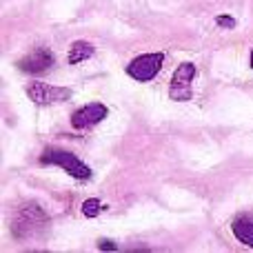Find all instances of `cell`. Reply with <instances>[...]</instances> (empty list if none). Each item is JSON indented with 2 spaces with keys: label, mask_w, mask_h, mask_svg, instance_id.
<instances>
[{
  "label": "cell",
  "mask_w": 253,
  "mask_h": 253,
  "mask_svg": "<svg viewBox=\"0 0 253 253\" xmlns=\"http://www.w3.org/2000/svg\"><path fill=\"white\" fill-rule=\"evenodd\" d=\"M40 162H42V165L62 167L67 173L74 175V178H78V180H89L91 178V169H89L83 160H78L74 153L62 151V149H49V151H44L42 158H40Z\"/></svg>",
  "instance_id": "obj_1"
},
{
  "label": "cell",
  "mask_w": 253,
  "mask_h": 253,
  "mask_svg": "<svg viewBox=\"0 0 253 253\" xmlns=\"http://www.w3.org/2000/svg\"><path fill=\"white\" fill-rule=\"evenodd\" d=\"M162 62H165L162 53H142V56L133 58L126 65V74L133 80H138V83H149V80H153L160 74Z\"/></svg>",
  "instance_id": "obj_2"
},
{
  "label": "cell",
  "mask_w": 253,
  "mask_h": 253,
  "mask_svg": "<svg viewBox=\"0 0 253 253\" xmlns=\"http://www.w3.org/2000/svg\"><path fill=\"white\" fill-rule=\"evenodd\" d=\"M196 65L193 62H182L178 65V69L173 71V78H171V87H169V96L171 100H191V83L196 78Z\"/></svg>",
  "instance_id": "obj_3"
},
{
  "label": "cell",
  "mask_w": 253,
  "mask_h": 253,
  "mask_svg": "<svg viewBox=\"0 0 253 253\" xmlns=\"http://www.w3.org/2000/svg\"><path fill=\"white\" fill-rule=\"evenodd\" d=\"M27 96L36 105H53V102H62L71 96L67 87H53L47 83H29L27 84Z\"/></svg>",
  "instance_id": "obj_4"
},
{
  "label": "cell",
  "mask_w": 253,
  "mask_h": 253,
  "mask_svg": "<svg viewBox=\"0 0 253 253\" xmlns=\"http://www.w3.org/2000/svg\"><path fill=\"white\" fill-rule=\"evenodd\" d=\"M47 222L44 213L38 209V207H27V209L18 211V218L13 222V236L16 238H29L38 231V227Z\"/></svg>",
  "instance_id": "obj_5"
},
{
  "label": "cell",
  "mask_w": 253,
  "mask_h": 253,
  "mask_svg": "<svg viewBox=\"0 0 253 253\" xmlns=\"http://www.w3.org/2000/svg\"><path fill=\"white\" fill-rule=\"evenodd\" d=\"M53 65V53L49 49H34L18 60V69L25 74H42Z\"/></svg>",
  "instance_id": "obj_6"
},
{
  "label": "cell",
  "mask_w": 253,
  "mask_h": 253,
  "mask_svg": "<svg viewBox=\"0 0 253 253\" xmlns=\"http://www.w3.org/2000/svg\"><path fill=\"white\" fill-rule=\"evenodd\" d=\"M107 114H109V111H107L105 105H100V102H91V105L80 107V109L71 116V125H74L76 129H89V126L102 123V120L107 118Z\"/></svg>",
  "instance_id": "obj_7"
},
{
  "label": "cell",
  "mask_w": 253,
  "mask_h": 253,
  "mask_svg": "<svg viewBox=\"0 0 253 253\" xmlns=\"http://www.w3.org/2000/svg\"><path fill=\"white\" fill-rule=\"evenodd\" d=\"M231 231L242 245L253 249V213H240L231 224Z\"/></svg>",
  "instance_id": "obj_8"
},
{
  "label": "cell",
  "mask_w": 253,
  "mask_h": 253,
  "mask_svg": "<svg viewBox=\"0 0 253 253\" xmlns=\"http://www.w3.org/2000/svg\"><path fill=\"white\" fill-rule=\"evenodd\" d=\"M93 56V44L91 42H84V40H78V42L71 44L69 49V65H78V62L87 60V58Z\"/></svg>",
  "instance_id": "obj_9"
},
{
  "label": "cell",
  "mask_w": 253,
  "mask_h": 253,
  "mask_svg": "<svg viewBox=\"0 0 253 253\" xmlns=\"http://www.w3.org/2000/svg\"><path fill=\"white\" fill-rule=\"evenodd\" d=\"M105 209L102 207V202L98 200V198H91V200H84V205H83V213L87 215V218H96L100 211Z\"/></svg>",
  "instance_id": "obj_10"
},
{
  "label": "cell",
  "mask_w": 253,
  "mask_h": 253,
  "mask_svg": "<svg viewBox=\"0 0 253 253\" xmlns=\"http://www.w3.org/2000/svg\"><path fill=\"white\" fill-rule=\"evenodd\" d=\"M218 25L220 27H229V29H231V27H236V20H233L231 16H218Z\"/></svg>",
  "instance_id": "obj_11"
},
{
  "label": "cell",
  "mask_w": 253,
  "mask_h": 253,
  "mask_svg": "<svg viewBox=\"0 0 253 253\" xmlns=\"http://www.w3.org/2000/svg\"><path fill=\"white\" fill-rule=\"evenodd\" d=\"M100 249H109V251H116V245H114V242H109V240H102V242H100Z\"/></svg>",
  "instance_id": "obj_12"
},
{
  "label": "cell",
  "mask_w": 253,
  "mask_h": 253,
  "mask_svg": "<svg viewBox=\"0 0 253 253\" xmlns=\"http://www.w3.org/2000/svg\"><path fill=\"white\" fill-rule=\"evenodd\" d=\"M249 62H251V69H253V49H251V60Z\"/></svg>",
  "instance_id": "obj_13"
}]
</instances>
